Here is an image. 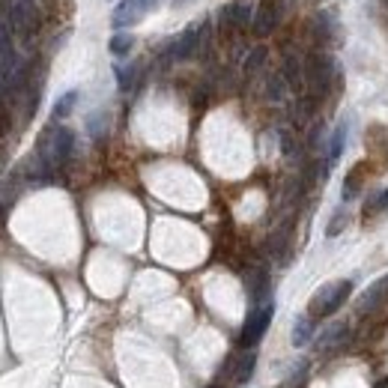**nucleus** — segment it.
<instances>
[{
    "instance_id": "obj_1",
    "label": "nucleus",
    "mask_w": 388,
    "mask_h": 388,
    "mask_svg": "<svg viewBox=\"0 0 388 388\" xmlns=\"http://www.w3.org/2000/svg\"><path fill=\"white\" fill-rule=\"evenodd\" d=\"M72 147H75V135L66 126H51L39 140V165L45 170H57L66 165Z\"/></svg>"
},
{
    "instance_id": "obj_2",
    "label": "nucleus",
    "mask_w": 388,
    "mask_h": 388,
    "mask_svg": "<svg viewBox=\"0 0 388 388\" xmlns=\"http://www.w3.org/2000/svg\"><path fill=\"white\" fill-rule=\"evenodd\" d=\"M353 293V281L340 278V281H328L323 284L317 293L311 296V305H308V314L311 317H332V314L350 299Z\"/></svg>"
},
{
    "instance_id": "obj_3",
    "label": "nucleus",
    "mask_w": 388,
    "mask_h": 388,
    "mask_svg": "<svg viewBox=\"0 0 388 388\" xmlns=\"http://www.w3.org/2000/svg\"><path fill=\"white\" fill-rule=\"evenodd\" d=\"M272 317H275V301H263V305H254L248 311V320H245V328H242V335H239V347H245L251 350L257 340H260L266 335V328L272 323Z\"/></svg>"
},
{
    "instance_id": "obj_4",
    "label": "nucleus",
    "mask_w": 388,
    "mask_h": 388,
    "mask_svg": "<svg viewBox=\"0 0 388 388\" xmlns=\"http://www.w3.org/2000/svg\"><path fill=\"white\" fill-rule=\"evenodd\" d=\"M6 18H9L12 31L27 36L36 27V18H39L36 0H6Z\"/></svg>"
},
{
    "instance_id": "obj_5",
    "label": "nucleus",
    "mask_w": 388,
    "mask_h": 388,
    "mask_svg": "<svg viewBox=\"0 0 388 388\" xmlns=\"http://www.w3.org/2000/svg\"><path fill=\"white\" fill-rule=\"evenodd\" d=\"M159 6V0H123V4L113 9L111 16V24L123 31V27H135L138 21H143L150 16V9Z\"/></svg>"
},
{
    "instance_id": "obj_6",
    "label": "nucleus",
    "mask_w": 388,
    "mask_h": 388,
    "mask_svg": "<svg viewBox=\"0 0 388 388\" xmlns=\"http://www.w3.org/2000/svg\"><path fill=\"white\" fill-rule=\"evenodd\" d=\"M332 75H335L332 57H326V54H314V57H308V63H305V81L311 84L314 93H326V90H328V81H332Z\"/></svg>"
},
{
    "instance_id": "obj_7",
    "label": "nucleus",
    "mask_w": 388,
    "mask_h": 388,
    "mask_svg": "<svg viewBox=\"0 0 388 388\" xmlns=\"http://www.w3.org/2000/svg\"><path fill=\"white\" fill-rule=\"evenodd\" d=\"M278 21H281L278 0H260V6L254 9V21H251L254 33H257V36H269V33L278 27Z\"/></svg>"
},
{
    "instance_id": "obj_8",
    "label": "nucleus",
    "mask_w": 388,
    "mask_h": 388,
    "mask_svg": "<svg viewBox=\"0 0 388 388\" xmlns=\"http://www.w3.org/2000/svg\"><path fill=\"white\" fill-rule=\"evenodd\" d=\"M251 21H254V9L248 4H242V0L227 4L221 9V27H224V31H248Z\"/></svg>"
},
{
    "instance_id": "obj_9",
    "label": "nucleus",
    "mask_w": 388,
    "mask_h": 388,
    "mask_svg": "<svg viewBox=\"0 0 388 388\" xmlns=\"http://www.w3.org/2000/svg\"><path fill=\"white\" fill-rule=\"evenodd\" d=\"M311 338H314V317H311V314H305V317H296V323H293V335H290L293 347H296V350L308 347Z\"/></svg>"
},
{
    "instance_id": "obj_10",
    "label": "nucleus",
    "mask_w": 388,
    "mask_h": 388,
    "mask_svg": "<svg viewBox=\"0 0 388 388\" xmlns=\"http://www.w3.org/2000/svg\"><path fill=\"white\" fill-rule=\"evenodd\" d=\"M197 39H200V33H197V27H189L174 45H170V57H177V60H185L192 51H194V45H197Z\"/></svg>"
},
{
    "instance_id": "obj_11",
    "label": "nucleus",
    "mask_w": 388,
    "mask_h": 388,
    "mask_svg": "<svg viewBox=\"0 0 388 388\" xmlns=\"http://www.w3.org/2000/svg\"><path fill=\"white\" fill-rule=\"evenodd\" d=\"M347 335H350V326L347 323H332L323 332V338H320V350H335V347H340L343 340H347Z\"/></svg>"
},
{
    "instance_id": "obj_12",
    "label": "nucleus",
    "mask_w": 388,
    "mask_h": 388,
    "mask_svg": "<svg viewBox=\"0 0 388 388\" xmlns=\"http://www.w3.org/2000/svg\"><path fill=\"white\" fill-rule=\"evenodd\" d=\"M365 174H367V162H358V165L353 167V174L347 177V185H343V200H353L358 192H362Z\"/></svg>"
},
{
    "instance_id": "obj_13",
    "label": "nucleus",
    "mask_w": 388,
    "mask_h": 388,
    "mask_svg": "<svg viewBox=\"0 0 388 388\" xmlns=\"http://www.w3.org/2000/svg\"><path fill=\"white\" fill-rule=\"evenodd\" d=\"M343 143H347V120L335 126L332 138H328V162H338L343 153Z\"/></svg>"
},
{
    "instance_id": "obj_14",
    "label": "nucleus",
    "mask_w": 388,
    "mask_h": 388,
    "mask_svg": "<svg viewBox=\"0 0 388 388\" xmlns=\"http://www.w3.org/2000/svg\"><path fill=\"white\" fill-rule=\"evenodd\" d=\"M108 48H111V54H113V57H126L128 51L135 48V36H132V33H113Z\"/></svg>"
},
{
    "instance_id": "obj_15",
    "label": "nucleus",
    "mask_w": 388,
    "mask_h": 388,
    "mask_svg": "<svg viewBox=\"0 0 388 388\" xmlns=\"http://www.w3.org/2000/svg\"><path fill=\"white\" fill-rule=\"evenodd\" d=\"M75 102H78V90H69L66 96L57 99V105H54V120H66L69 113H72V108H75Z\"/></svg>"
},
{
    "instance_id": "obj_16",
    "label": "nucleus",
    "mask_w": 388,
    "mask_h": 388,
    "mask_svg": "<svg viewBox=\"0 0 388 388\" xmlns=\"http://www.w3.org/2000/svg\"><path fill=\"white\" fill-rule=\"evenodd\" d=\"M385 209H388V189H379L377 194H370L367 206H365V215L370 218V215H379V212H385Z\"/></svg>"
},
{
    "instance_id": "obj_17",
    "label": "nucleus",
    "mask_w": 388,
    "mask_h": 388,
    "mask_svg": "<svg viewBox=\"0 0 388 388\" xmlns=\"http://www.w3.org/2000/svg\"><path fill=\"white\" fill-rule=\"evenodd\" d=\"M254 365H257V353H245V358H242V365L236 370V382H248L254 373Z\"/></svg>"
},
{
    "instance_id": "obj_18",
    "label": "nucleus",
    "mask_w": 388,
    "mask_h": 388,
    "mask_svg": "<svg viewBox=\"0 0 388 388\" xmlns=\"http://www.w3.org/2000/svg\"><path fill=\"white\" fill-rule=\"evenodd\" d=\"M343 227H347V212L338 209V212H335V218H332V224L326 227V233H328V236H338Z\"/></svg>"
},
{
    "instance_id": "obj_19",
    "label": "nucleus",
    "mask_w": 388,
    "mask_h": 388,
    "mask_svg": "<svg viewBox=\"0 0 388 388\" xmlns=\"http://www.w3.org/2000/svg\"><path fill=\"white\" fill-rule=\"evenodd\" d=\"M263 57H266V51H263V48H257V51H251V60L245 63V69H248V72H254L257 66H260V63H263Z\"/></svg>"
},
{
    "instance_id": "obj_20",
    "label": "nucleus",
    "mask_w": 388,
    "mask_h": 388,
    "mask_svg": "<svg viewBox=\"0 0 388 388\" xmlns=\"http://www.w3.org/2000/svg\"><path fill=\"white\" fill-rule=\"evenodd\" d=\"M185 4V0H174V6H182Z\"/></svg>"
},
{
    "instance_id": "obj_21",
    "label": "nucleus",
    "mask_w": 388,
    "mask_h": 388,
    "mask_svg": "<svg viewBox=\"0 0 388 388\" xmlns=\"http://www.w3.org/2000/svg\"><path fill=\"white\" fill-rule=\"evenodd\" d=\"M385 287H388V275H385Z\"/></svg>"
}]
</instances>
